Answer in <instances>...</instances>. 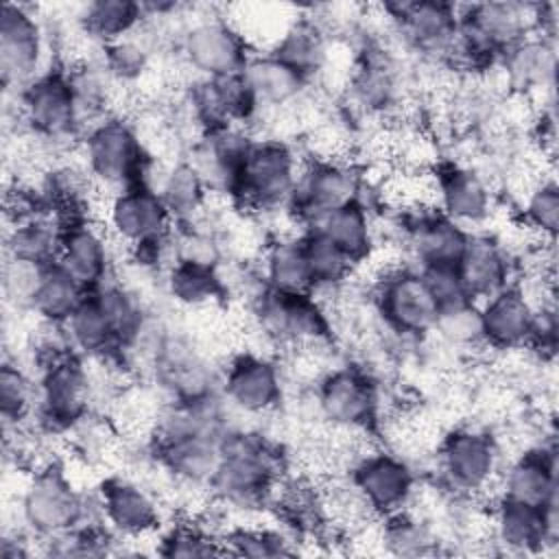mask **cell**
Instances as JSON below:
<instances>
[{
    "label": "cell",
    "mask_w": 559,
    "mask_h": 559,
    "mask_svg": "<svg viewBox=\"0 0 559 559\" xmlns=\"http://www.w3.org/2000/svg\"><path fill=\"white\" fill-rule=\"evenodd\" d=\"M286 469V454L275 441L260 430L231 426L221 439V463L210 493L236 513L264 511L273 485Z\"/></svg>",
    "instance_id": "1"
},
{
    "label": "cell",
    "mask_w": 559,
    "mask_h": 559,
    "mask_svg": "<svg viewBox=\"0 0 559 559\" xmlns=\"http://www.w3.org/2000/svg\"><path fill=\"white\" fill-rule=\"evenodd\" d=\"M17 518L37 539H48L83 524H103L96 493L87 496L59 461L31 472L17 493Z\"/></svg>",
    "instance_id": "2"
},
{
    "label": "cell",
    "mask_w": 559,
    "mask_h": 559,
    "mask_svg": "<svg viewBox=\"0 0 559 559\" xmlns=\"http://www.w3.org/2000/svg\"><path fill=\"white\" fill-rule=\"evenodd\" d=\"M100 223L111 242L122 245L133 262L151 269L164 266L175 221L151 186L135 183L105 197Z\"/></svg>",
    "instance_id": "3"
},
{
    "label": "cell",
    "mask_w": 559,
    "mask_h": 559,
    "mask_svg": "<svg viewBox=\"0 0 559 559\" xmlns=\"http://www.w3.org/2000/svg\"><path fill=\"white\" fill-rule=\"evenodd\" d=\"M500 439L480 426H456L435 448L439 485L459 498L491 504L504 465Z\"/></svg>",
    "instance_id": "4"
},
{
    "label": "cell",
    "mask_w": 559,
    "mask_h": 559,
    "mask_svg": "<svg viewBox=\"0 0 559 559\" xmlns=\"http://www.w3.org/2000/svg\"><path fill=\"white\" fill-rule=\"evenodd\" d=\"M304 164L306 157L290 142L253 135L231 203L253 216H266L288 207Z\"/></svg>",
    "instance_id": "5"
},
{
    "label": "cell",
    "mask_w": 559,
    "mask_h": 559,
    "mask_svg": "<svg viewBox=\"0 0 559 559\" xmlns=\"http://www.w3.org/2000/svg\"><path fill=\"white\" fill-rule=\"evenodd\" d=\"M76 148L98 192H105V197L142 183L153 162L144 151L135 124L124 116H109L92 127L79 140Z\"/></svg>",
    "instance_id": "6"
},
{
    "label": "cell",
    "mask_w": 559,
    "mask_h": 559,
    "mask_svg": "<svg viewBox=\"0 0 559 559\" xmlns=\"http://www.w3.org/2000/svg\"><path fill=\"white\" fill-rule=\"evenodd\" d=\"M15 96L20 127L52 146L81 140L76 98L66 68H48Z\"/></svg>",
    "instance_id": "7"
},
{
    "label": "cell",
    "mask_w": 559,
    "mask_h": 559,
    "mask_svg": "<svg viewBox=\"0 0 559 559\" xmlns=\"http://www.w3.org/2000/svg\"><path fill=\"white\" fill-rule=\"evenodd\" d=\"M314 413L323 426L376 430L382 415V389L358 365H334L314 384Z\"/></svg>",
    "instance_id": "8"
},
{
    "label": "cell",
    "mask_w": 559,
    "mask_h": 559,
    "mask_svg": "<svg viewBox=\"0 0 559 559\" xmlns=\"http://www.w3.org/2000/svg\"><path fill=\"white\" fill-rule=\"evenodd\" d=\"M94 389L85 360L63 354L37 369V413L39 424L50 435H63L94 413Z\"/></svg>",
    "instance_id": "9"
},
{
    "label": "cell",
    "mask_w": 559,
    "mask_h": 559,
    "mask_svg": "<svg viewBox=\"0 0 559 559\" xmlns=\"http://www.w3.org/2000/svg\"><path fill=\"white\" fill-rule=\"evenodd\" d=\"M177 50L183 68L192 70L194 79L238 74L251 55L249 44L225 13L190 17L179 31Z\"/></svg>",
    "instance_id": "10"
},
{
    "label": "cell",
    "mask_w": 559,
    "mask_h": 559,
    "mask_svg": "<svg viewBox=\"0 0 559 559\" xmlns=\"http://www.w3.org/2000/svg\"><path fill=\"white\" fill-rule=\"evenodd\" d=\"M369 293L380 323L397 338L421 341L435 330L441 308L419 269L402 266L376 282Z\"/></svg>",
    "instance_id": "11"
},
{
    "label": "cell",
    "mask_w": 559,
    "mask_h": 559,
    "mask_svg": "<svg viewBox=\"0 0 559 559\" xmlns=\"http://www.w3.org/2000/svg\"><path fill=\"white\" fill-rule=\"evenodd\" d=\"M221 395L236 415L264 417L275 413L284 397L277 360L255 349L231 354L221 371Z\"/></svg>",
    "instance_id": "12"
},
{
    "label": "cell",
    "mask_w": 559,
    "mask_h": 559,
    "mask_svg": "<svg viewBox=\"0 0 559 559\" xmlns=\"http://www.w3.org/2000/svg\"><path fill=\"white\" fill-rule=\"evenodd\" d=\"M365 175L352 159H310L301 168L288 210L306 225L317 216L362 201Z\"/></svg>",
    "instance_id": "13"
},
{
    "label": "cell",
    "mask_w": 559,
    "mask_h": 559,
    "mask_svg": "<svg viewBox=\"0 0 559 559\" xmlns=\"http://www.w3.org/2000/svg\"><path fill=\"white\" fill-rule=\"evenodd\" d=\"M251 140L253 131L242 124L207 129L186 146L181 159L197 173L210 197L231 201Z\"/></svg>",
    "instance_id": "14"
},
{
    "label": "cell",
    "mask_w": 559,
    "mask_h": 559,
    "mask_svg": "<svg viewBox=\"0 0 559 559\" xmlns=\"http://www.w3.org/2000/svg\"><path fill=\"white\" fill-rule=\"evenodd\" d=\"M96 498L103 524L120 539H146L162 531V500L155 489L127 474L98 483Z\"/></svg>",
    "instance_id": "15"
},
{
    "label": "cell",
    "mask_w": 559,
    "mask_h": 559,
    "mask_svg": "<svg viewBox=\"0 0 559 559\" xmlns=\"http://www.w3.org/2000/svg\"><path fill=\"white\" fill-rule=\"evenodd\" d=\"M391 28L404 48L424 61L443 66L459 31V7L450 2H386L382 4Z\"/></svg>",
    "instance_id": "16"
},
{
    "label": "cell",
    "mask_w": 559,
    "mask_h": 559,
    "mask_svg": "<svg viewBox=\"0 0 559 559\" xmlns=\"http://www.w3.org/2000/svg\"><path fill=\"white\" fill-rule=\"evenodd\" d=\"M46 70V35L39 17L24 4H2L0 74L4 92L17 94Z\"/></svg>",
    "instance_id": "17"
},
{
    "label": "cell",
    "mask_w": 559,
    "mask_h": 559,
    "mask_svg": "<svg viewBox=\"0 0 559 559\" xmlns=\"http://www.w3.org/2000/svg\"><path fill=\"white\" fill-rule=\"evenodd\" d=\"M437 210L467 231H480L493 218L496 192L489 175L472 164L441 162L435 168Z\"/></svg>",
    "instance_id": "18"
},
{
    "label": "cell",
    "mask_w": 559,
    "mask_h": 559,
    "mask_svg": "<svg viewBox=\"0 0 559 559\" xmlns=\"http://www.w3.org/2000/svg\"><path fill=\"white\" fill-rule=\"evenodd\" d=\"M557 507L539 509L496 498L489 504V542L509 555H542L557 544Z\"/></svg>",
    "instance_id": "19"
},
{
    "label": "cell",
    "mask_w": 559,
    "mask_h": 559,
    "mask_svg": "<svg viewBox=\"0 0 559 559\" xmlns=\"http://www.w3.org/2000/svg\"><path fill=\"white\" fill-rule=\"evenodd\" d=\"M347 476L369 509L380 518L406 509L417 487L411 461L380 445L367 452Z\"/></svg>",
    "instance_id": "20"
},
{
    "label": "cell",
    "mask_w": 559,
    "mask_h": 559,
    "mask_svg": "<svg viewBox=\"0 0 559 559\" xmlns=\"http://www.w3.org/2000/svg\"><path fill=\"white\" fill-rule=\"evenodd\" d=\"M400 242L415 269L456 264L469 231L443 216L439 210L397 216Z\"/></svg>",
    "instance_id": "21"
},
{
    "label": "cell",
    "mask_w": 559,
    "mask_h": 559,
    "mask_svg": "<svg viewBox=\"0 0 559 559\" xmlns=\"http://www.w3.org/2000/svg\"><path fill=\"white\" fill-rule=\"evenodd\" d=\"M498 498L531 507H557V454L552 441H542L507 459L498 478Z\"/></svg>",
    "instance_id": "22"
},
{
    "label": "cell",
    "mask_w": 559,
    "mask_h": 559,
    "mask_svg": "<svg viewBox=\"0 0 559 559\" xmlns=\"http://www.w3.org/2000/svg\"><path fill=\"white\" fill-rule=\"evenodd\" d=\"M223 435L225 432L212 430L186 432L166 441L148 443V452L177 485L210 489L221 463Z\"/></svg>",
    "instance_id": "23"
},
{
    "label": "cell",
    "mask_w": 559,
    "mask_h": 559,
    "mask_svg": "<svg viewBox=\"0 0 559 559\" xmlns=\"http://www.w3.org/2000/svg\"><path fill=\"white\" fill-rule=\"evenodd\" d=\"M57 266L74 277L83 288L92 290L114 273L111 238L96 218H81L63 225Z\"/></svg>",
    "instance_id": "24"
},
{
    "label": "cell",
    "mask_w": 559,
    "mask_h": 559,
    "mask_svg": "<svg viewBox=\"0 0 559 559\" xmlns=\"http://www.w3.org/2000/svg\"><path fill=\"white\" fill-rule=\"evenodd\" d=\"M456 271L472 301L480 304L515 282V260L489 231H469Z\"/></svg>",
    "instance_id": "25"
},
{
    "label": "cell",
    "mask_w": 559,
    "mask_h": 559,
    "mask_svg": "<svg viewBox=\"0 0 559 559\" xmlns=\"http://www.w3.org/2000/svg\"><path fill=\"white\" fill-rule=\"evenodd\" d=\"M498 66L509 92L524 94L528 100L544 92L552 94L557 68L555 37L531 33L513 48H509L500 57Z\"/></svg>",
    "instance_id": "26"
},
{
    "label": "cell",
    "mask_w": 559,
    "mask_h": 559,
    "mask_svg": "<svg viewBox=\"0 0 559 559\" xmlns=\"http://www.w3.org/2000/svg\"><path fill=\"white\" fill-rule=\"evenodd\" d=\"M242 76L258 103V109H290L308 96L310 81L293 66L269 50H251Z\"/></svg>",
    "instance_id": "27"
},
{
    "label": "cell",
    "mask_w": 559,
    "mask_h": 559,
    "mask_svg": "<svg viewBox=\"0 0 559 559\" xmlns=\"http://www.w3.org/2000/svg\"><path fill=\"white\" fill-rule=\"evenodd\" d=\"M478 308H480L483 338L489 349L502 352V349L526 347L535 308L515 284L487 297L485 301L478 304Z\"/></svg>",
    "instance_id": "28"
},
{
    "label": "cell",
    "mask_w": 559,
    "mask_h": 559,
    "mask_svg": "<svg viewBox=\"0 0 559 559\" xmlns=\"http://www.w3.org/2000/svg\"><path fill=\"white\" fill-rule=\"evenodd\" d=\"M332 44L334 39L323 22L299 9L297 17L288 24V28L280 35L269 52L293 66L312 83L314 76L323 74L332 52Z\"/></svg>",
    "instance_id": "29"
},
{
    "label": "cell",
    "mask_w": 559,
    "mask_h": 559,
    "mask_svg": "<svg viewBox=\"0 0 559 559\" xmlns=\"http://www.w3.org/2000/svg\"><path fill=\"white\" fill-rule=\"evenodd\" d=\"M258 273L264 286L277 293L310 295L314 290L304 236L269 238L258 258Z\"/></svg>",
    "instance_id": "30"
},
{
    "label": "cell",
    "mask_w": 559,
    "mask_h": 559,
    "mask_svg": "<svg viewBox=\"0 0 559 559\" xmlns=\"http://www.w3.org/2000/svg\"><path fill=\"white\" fill-rule=\"evenodd\" d=\"M306 231H317L345 251L356 264L369 255L376 245V218L365 201L325 212L306 225Z\"/></svg>",
    "instance_id": "31"
},
{
    "label": "cell",
    "mask_w": 559,
    "mask_h": 559,
    "mask_svg": "<svg viewBox=\"0 0 559 559\" xmlns=\"http://www.w3.org/2000/svg\"><path fill=\"white\" fill-rule=\"evenodd\" d=\"M151 188L162 197L177 225L201 221L212 201L197 173L183 159L159 164L157 179Z\"/></svg>",
    "instance_id": "32"
},
{
    "label": "cell",
    "mask_w": 559,
    "mask_h": 559,
    "mask_svg": "<svg viewBox=\"0 0 559 559\" xmlns=\"http://www.w3.org/2000/svg\"><path fill=\"white\" fill-rule=\"evenodd\" d=\"M164 290L181 310H201L223 306L227 290L218 269L173 262L164 273Z\"/></svg>",
    "instance_id": "33"
},
{
    "label": "cell",
    "mask_w": 559,
    "mask_h": 559,
    "mask_svg": "<svg viewBox=\"0 0 559 559\" xmlns=\"http://www.w3.org/2000/svg\"><path fill=\"white\" fill-rule=\"evenodd\" d=\"M63 225L52 212L7 225L4 255L31 264H55Z\"/></svg>",
    "instance_id": "34"
},
{
    "label": "cell",
    "mask_w": 559,
    "mask_h": 559,
    "mask_svg": "<svg viewBox=\"0 0 559 559\" xmlns=\"http://www.w3.org/2000/svg\"><path fill=\"white\" fill-rule=\"evenodd\" d=\"M66 336L72 349L81 358H107L120 356V341L96 304V299L87 293V297L79 304V308L63 323Z\"/></svg>",
    "instance_id": "35"
},
{
    "label": "cell",
    "mask_w": 559,
    "mask_h": 559,
    "mask_svg": "<svg viewBox=\"0 0 559 559\" xmlns=\"http://www.w3.org/2000/svg\"><path fill=\"white\" fill-rule=\"evenodd\" d=\"M441 537L432 522L413 509H402L380 518L382 552L395 557H424L439 552Z\"/></svg>",
    "instance_id": "36"
},
{
    "label": "cell",
    "mask_w": 559,
    "mask_h": 559,
    "mask_svg": "<svg viewBox=\"0 0 559 559\" xmlns=\"http://www.w3.org/2000/svg\"><path fill=\"white\" fill-rule=\"evenodd\" d=\"M142 22V2L131 0H94L83 4L76 15L79 28L100 46L133 33Z\"/></svg>",
    "instance_id": "37"
},
{
    "label": "cell",
    "mask_w": 559,
    "mask_h": 559,
    "mask_svg": "<svg viewBox=\"0 0 559 559\" xmlns=\"http://www.w3.org/2000/svg\"><path fill=\"white\" fill-rule=\"evenodd\" d=\"M87 293L90 290L83 288L74 277H70L61 266L48 264L44 266L39 284L35 288L31 314H35V319L39 321L66 323L68 317L87 297Z\"/></svg>",
    "instance_id": "38"
},
{
    "label": "cell",
    "mask_w": 559,
    "mask_h": 559,
    "mask_svg": "<svg viewBox=\"0 0 559 559\" xmlns=\"http://www.w3.org/2000/svg\"><path fill=\"white\" fill-rule=\"evenodd\" d=\"M37 413V376L33 378L17 360L4 358L0 367L2 426H22Z\"/></svg>",
    "instance_id": "39"
},
{
    "label": "cell",
    "mask_w": 559,
    "mask_h": 559,
    "mask_svg": "<svg viewBox=\"0 0 559 559\" xmlns=\"http://www.w3.org/2000/svg\"><path fill=\"white\" fill-rule=\"evenodd\" d=\"M227 555L240 557H286L297 552V539L288 537L277 526L264 524H245L236 522L221 533Z\"/></svg>",
    "instance_id": "40"
},
{
    "label": "cell",
    "mask_w": 559,
    "mask_h": 559,
    "mask_svg": "<svg viewBox=\"0 0 559 559\" xmlns=\"http://www.w3.org/2000/svg\"><path fill=\"white\" fill-rule=\"evenodd\" d=\"M304 247L314 280V290H336L352 280L356 262L325 236L306 231Z\"/></svg>",
    "instance_id": "41"
},
{
    "label": "cell",
    "mask_w": 559,
    "mask_h": 559,
    "mask_svg": "<svg viewBox=\"0 0 559 559\" xmlns=\"http://www.w3.org/2000/svg\"><path fill=\"white\" fill-rule=\"evenodd\" d=\"M155 550L164 557H212L227 555L221 535L210 531L201 520L188 518L159 531Z\"/></svg>",
    "instance_id": "42"
},
{
    "label": "cell",
    "mask_w": 559,
    "mask_h": 559,
    "mask_svg": "<svg viewBox=\"0 0 559 559\" xmlns=\"http://www.w3.org/2000/svg\"><path fill=\"white\" fill-rule=\"evenodd\" d=\"M443 345L452 349H476L487 347L483 338L480 308L476 301H465L459 306L441 308L435 330L430 332Z\"/></svg>",
    "instance_id": "43"
},
{
    "label": "cell",
    "mask_w": 559,
    "mask_h": 559,
    "mask_svg": "<svg viewBox=\"0 0 559 559\" xmlns=\"http://www.w3.org/2000/svg\"><path fill=\"white\" fill-rule=\"evenodd\" d=\"M520 221L544 238H557L559 229V188L555 175L542 177L520 201Z\"/></svg>",
    "instance_id": "44"
},
{
    "label": "cell",
    "mask_w": 559,
    "mask_h": 559,
    "mask_svg": "<svg viewBox=\"0 0 559 559\" xmlns=\"http://www.w3.org/2000/svg\"><path fill=\"white\" fill-rule=\"evenodd\" d=\"M44 266H48V264H31V262H22V260L4 255L2 288H4L7 304H11L15 310L31 312V301H33V295L39 284Z\"/></svg>",
    "instance_id": "45"
},
{
    "label": "cell",
    "mask_w": 559,
    "mask_h": 559,
    "mask_svg": "<svg viewBox=\"0 0 559 559\" xmlns=\"http://www.w3.org/2000/svg\"><path fill=\"white\" fill-rule=\"evenodd\" d=\"M424 282L428 284L432 297L437 299L439 308H450V306H459L465 301H472L461 275L456 271V264H443V266H424L419 269Z\"/></svg>",
    "instance_id": "46"
},
{
    "label": "cell",
    "mask_w": 559,
    "mask_h": 559,
    "mask_svg": "<svg viewBox=\"0 0 559 559\" xmlns=\"http://www.w3.org/2000/svg\"><path fill=\"white\" fill-rule=\"evenodd\" d=\"M557 336H559V323H557V306H544L537 308L531 323V334L526 341V347L544 362H552L557 352Z\"/></svg>",
    "instance_id": "47"
}]
</instances>
